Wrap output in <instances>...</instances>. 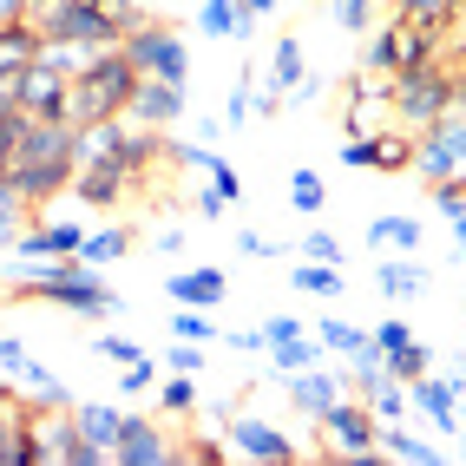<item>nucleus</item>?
Returning a JSON list of instances; mask_svg holds the SVG:
<instances>
[{
	"label": "nucleus",
	"mask_w": 466,
	"mask_h": 466,
	"mask_svg": "<svg viewBox=\"0 0 466 466\" xmlns=\"http://www.w3.org/2000/svg\"><path fill=\"white\" fill-rule=\"evenodd\" d=\"M73 171H79V126L73 118H26L20 151L7 165V184L26 204H53L59 191H73Z\"/></svg>",
	"instance_id": "nucleus-1"
},
{
	"label": "nucleus",
	"mask_w": 466,
	"mask_h": 466,
	"mask_svg": "<svg viewBox=\"0 0 466 466\" xmlns=\"http://www.w3.org/2000/svg\"><path fill=\"white\" fill-rule=\"evenodd\" d=\"M132 86H138V66L126 59V46H106L92 53L86 66L73 73V92H66V118L73 126H92V118H118L132 106Z\"/></svg>",
	"instance_id": "nucleus-2"
},
{
	"label": "nucleus",
	"mask_w": 466,
	"mask_h": 466,
	"mask_svg": "<svg viewBox=\"0 0 466 466\" xmlns=\"http://www.w3.org/2000/svg\"><path fill=\"white\" fill-rule=\"evenodd\" d=\"M26 26H34L40 40H79V46H118V40H126L118 14L92 7V0H34Z\"/></svg>",
	"instance_id": "nucleus-3"
},
{
	"label": "nucleus",
	"mask_w": 466,
	"mask_h": 466,
	"mask_svg": "<svg viewBox=\"0 0 466 466\" xmlns=\"http://www.w3.org/2000/svg\"><path fill=\"white\" fill-rule=\"evenodd\" d=\"M126 59L138 66V79H171V86H184L191 79V46H184V34L177 26H165V20H138V26H126Z\"/></svg>",
	"instance_id": "nucleus-4"
},
{
	"label": "nucleus",
	"mask_w": 466,
	"mask_h": 466,
	"mask_svg": "<svg viewBox=\"0 0 466 466\" xmlns=\"http://www.w3.org/2000/svg\"><path fill=\"white\" fill-rule=\"evenodd\" d=\"M427 184H447V177H466V112H441L433 126H420L414 138V165Z\"/></svg>",
	"instance_id": "nucleus-5"
},
{
	"label": "nucleus",
	"mask_w": 466,
	"mask_h": 466,
	"mask_svg": "<svg viewBox=\"0 0 466 466\" xmlns=\"http://www.w3.org/2000/svg\"><path fill=\"white\" fill-rule=\"evenodd\" d=\"M388 106H394V118H400L408 132L433 126V118L447 112V73H441V66H400V73L388 79Z\"/></svg>",
	"instance_id": "nucleus-6"
},
{
	"label": "nucleus",
	"mask_w": 466,
	"mask_h": 466,
	"mask_svg": "<svg viewBox=\"0 0 466 466\" xmlns=\"http://www.w3.org/2000/svg\"><path fill=\"white\" fill-rule=\"evenodd\" d=\"M14 296H34V302H53V309H73V316H118V289L99 283V269L40 276V283H20Z\"/></svg>",
	"instance_id": "nucleus-7"
},
{
	"label": "nucleus",
	"mask_w": 466,
	"mask_h": 466,
	"mask_svg": "<svg viewBox=\"0 0 466 466\" xmlns=\"http://www.w3.org/2000/svg\"><path fill=\"white\" fill-rule=\"evenodd\" d=\"M322 433L335 441L329 460H349V466H375V460H381V447H375L381 420L368 414V400H335V408L322 414Z\"/></svg>",
	"instance_id": "nucleus-8"
},
{
	"label": "nucleus",
	"mask_w": 466,
	"mask_h": 466,
	"mask_svg": "<svg viewBox=\"0 0 466 466\" xmlns=\"http://www.w3.org/2000/svg\"><path fill=\"white\" fill-rule=\"evenodd\" d=\"M177 460H184V447L171 441L158 420L126 414V427H118V447H112V466H177Z\"/></svg>",
	"instance_id": "nucleus-9"
},
{
	"label": "nucleus",
	"mask_w": 466,
	"mask_h": 466,
	"mask_svg": "<svg viewBox=\"0 0 466 466\" xmlns=\"http://www.w3.org/2000/svg\"><path fill=\"white\" fill-rule=\"evenodd\" d=\"M224 433H230V447H237L243 460H263V466H289V460H302V447L289 441V433L269 427V420H257V414H237Z\"/></svg>",
	"instance_id": "nucleus-10"
},
{
	"label": "nucleus",
	"mask_w": 466,
	"mask_h": 466,
	"mask_svg": "<svg viewBox=\"0 0 466 466\" xmlns=\"http://www.w3.org/2000/svg\"><path fill=\"white\" fill-rule=\"evenodd\" d=\"M126 118H132V126H145V132H171L177 118H184V86H171V79H138Z\"/></svg>",
	"instance_id": "nucleus-11"
},
{
	"label": "nucleus",
	"mask_w": 466,
	"mask_h": 466,
	"mask_svg": "<svg viewBox=\"0 0 466 466\" xmlns=\"http://www.w3.org/2000/svg\"><path fill=\"white\" fill-rule=\"evenodd\" d=\"M34 433H40V453H46V460H59V466H106L99 453H92V447L79 441L73 408H53L46 420H34Z\"/></svg>",
	"instance_id": "nucleus-12"
},
{
	"label": "nucleus",
	"mask_w": 466,
	"mask_h": 466,
	"mask_svg": "<svg viewBox=\"0 0 466 466\" xmlns=\"http://www.w3.org/2000/svg\"><path fill=\"white\" fill-rule=\"evenodd\" d=\"M132 184H138V177H132L126 165L106 158V165H79V171H73V198H79L86 210H118Z\"/></svg>",
	"instance_id": "nucleus-13"
},
{
	"label": "nucleus",
	"mask_w": 466,
	"mask_h": 466,
	"mask_svg": "<svg viewBox=\"0 0 466 466\" xmlns=\"http://www.w3.org/2000/svg\"><path fill=\"white\" fill-rule=\"evenodd\" d=\"M66 92H73V79L34 59V66L20 73V112L26 118H66Z\"/></svg>",
	"instance_id": "nucleus-14"
},
{
	"label": "nucleus",
	"mask_w": 466,
	"mask_h": 466,
	"mask_svg": "<svg viewBox=\"0 0 466 466\" xmlns=\"http://www.w3.org/2000/svg\"><path fill=\"white\" fill-rule=\"evenodd\" d=\"M460 381H447V375H414L408 381V400H414V414H427L441 433H460Z\"/></svg>",
	"instance_id": "nucleus-15"
},
{
	"label": "nucleus",
	"mask_w": 466,
	"mask_h": 466,
	"mask_svg": "<svg viewBox=\"0 0 466 466\" xmlns=\"http://www.w3.org/2000/svg\"><path fill=\"white\" fill-rule=\"evenodd\" d=\"M224 289H230V276L217 269V263L171 269V276H165V296H171L177 309H217V302H224Z\"/></svg>",
	"instance_id": "nucleus-16"
},
{
	"label": "nucleus",
	"mask_w": 466,
	"mask_h": 466,
	"mask_svg": "<svg viewBox=\"0 0 466 466\" xmlns=\"http://www.w3.org/2000/svg\"><path fill=\"white\" fill-rule=\"evenodd\" d=\"M73 420H79V441L112 466V447H118V427H126V414H118L112 400H73Z\"/></svg>",
	"instance_id": "nucleus-17"
},
{
	"label": "nucleus",
	"mask_w": 466,
	"mask_h": 466,
	"mask_svg": "<svg viewBox=\"0 0 466 466\" xmlns=\"http://www.w3.org/2000/svg\"><path fill=\"white\" fill-rule=\"evenodd\" d=\"M289 400H296V414L322 420L335 400H341V375H329L322 361H316V368H296V375H289Z\"/></svg>",
	"instance_id": "nucleus-18"
},
{
	"label": "nucleus",
	"mask_w": 466,
	"mask_h": 466,
	"mask_svg": "<svg viewBox=\"0 0 466 466\" xmlns=\"http://www.w3.org/2000/svg\"><path fill=\"white\" fill-rule=\"evenodd\" d=\"M368 250H381V257H420V217H368Z\"/></svg>",
	"instance_id": "nucleus-19"
},
{
	"label": "nucleus",
	"mask_w": 466,
	"mask_h": 466,
	"mask_svg": "<svg viewBox=\"0 0 466 466\" xmlns=\"http://www.w3.org/2000/svg\"><path fill=\"white\" fill-rule=\"evenodd\" d=\"M375 283H381L388 302H414V296L427 289V263H420V257H381V263H375Z\"/></svg>",
	"instance_id": "nucleus-20"
},
{
	"label": "nucleus",
	"mask_w": 466,
	"mask_h": 466,
	"mask_svg": "<svg viewBox=\"0 0 466 466\" xmlns=\"http://www.w3.org/2000/svg\"><path fill=\"white\" fill-rule=\"evenodd\" d=\"M375 447H381V460H408V466H441V447H427V441H414L400 420H381V433H375Z\"/></svg>",
	"instance_id": "nucleus-21"
},
{
	"label": "nucleus",
	"mask_w": 466,
	"mask_h": 466,
	"mask_svg": "<svg viewBox=\"0 0 466 466\" xmlns=\"http://www.w3.org/2000/svg\"><path fill=\"white\" fill-rule=\"evenodd\" d=\"M250 26L257 20H243L237 0H204L198 7V34H210V40H250Z\"/></svg>",
	"instance_id": "nucleus-22"
},
{
	"label": "nucleus",
	"mask_w": 466,
	"mask_h": 466,
	"mask_svg": "<svg viewBox=\"0 0 466 466\" xmlns=\"http://www.w3.org/2000/svg\"><path fill=\"white\" fill-rule=\"evenodd\" d=\"M302 73H309L302 40H296V34H283V40L269 46V79H263V92H289V86H302Z\"/></svg>",
	"instance_id": "nucleus-23"
},
{
	"label": "nucleus",
	"mask_w": 466,
	"mask_h": 466,
	"mask_svg": "<svg viewBox=\"0 0 466 466\" xmlns=\"http://www.w3.org/2000/svg\"><path fill=\"white\" fill-rule=\"evenodd\" d=\"M276 368H283V375H296V368H316L329 349H322V335L316 329H302V335H283V341H269V349H263Z\"/></svg>",
	"instance_id": "nucleus-24"
},
{
	"label": "nucleus",
	"mask_w": 466,
	"mask_h": 466,
	"mask_svg": "<svg viewBox=\"0 0 466 466\" xmlns=\"http://www.w3.org/2000/svg\"><path fill=\"white\" fill-rule=\"evenodd\" d=\"M394 26H400V66H433V53H441V26H433V20H394Z\"/></svg>",
	"instance_id": "nucleus-25"
},
{
	"label": "nucleus",
	"mask_w": 466,
	"mask_h": 466,
	"mask_svg": "<svg viewBox=\"0 0 466 466\" xmlns=\"http://www.w3.org/2000/svg\"><path fill=\"white\" fill-rule=\"evenodd\" d=\"M132 250V230L126 224H106V230H86V243H79V263L86 269H106V263H118Z\"/></svg>",
	"instance_id": "nucleus-26"
},
{
	"label": "nucleus",
	"mask_w": 466,
	"mask_h": 466,
	"mask_svg": "<svg viewBox=\"0 0 466 466\" xmlns=\"http://www.w3.org/2000/svg\"><path fill=\"white\" fill-rule=\"evenodd\" d=\"M368 165L375 171H408L414 165V132H368Z\"/></svg>",
	"instance_id": "nucleus-27"
},
{
	"label": "nucleus",
	"mask_w": 466,
	"mask_h": 466,
	"mask_svg": "<svg viewBox=\"0 0 466 466\" xmlns=\"http://www.w3.org/2000/svg\"><path fill=\"white\" fill-rule=\"evenodd\" d=\"M34 53H40V34H34V26H0V73H26V66H34Z\"/></svg>",
	"instance_id": "nucleus-28"
},
{
	"label": "nucleus",
	"mask_w": 466,
	"mask_h": 466,
	"mask_svg": "<svg viewBox=\"0 0 466 466\" xmlns=\"http://www.w3.org/2000/svg\"><path fill=\"white\" fill-rule=\"evenodd\" d=\"M289 289H302V296H341V263H309V257H296Z\"/></svg>",
	"instance_id": "nucleus-29"
},
{
	"label": "nucleus",
	"mask_w": 466,
	"mask_h": 466,
	"mask_svg": "<svg viewBox=\"0 0 466 466\" xmlns=\"http://www.w3.org/2000/svg\"><path fill=\"white\" fill-rule=\"evenodd\" d=\"M368 414H375V420H408V414H414V400H408V381H400V375L375 381V388H368Z\"/></svg>",
	"instance_id": "nucleus-30"
},
{
	"label": "nucleus",
	"mask_w": 466,
	"mask_h": 466,
	"mask_svg": "<svg viewBox=\"0 0 466 466\" xmlns=\"http://www.w3.org/2000/svg\"><path fill=\"white\" fill-rule=\"evenodd\" d=\"M26 217H34V204H26L7 184V171H0V250H14V237L26 230Z\"/></svg>",
	"instance_id": "nucleus-31"
},
{
	"label": "nucleus",
	"mask_w": 466,
	"mask_h": 466,
	"mask_svg": "<svg viewBox=\"0 0 466 466\" xmlns=\"http://www.w3.org/2000/svg\"><path fill=\"white\" fill-rule=\"evenodd\" d=\"M92 53H106V46H79V40H40V53H34V59H40V66H53V73H66V79H73V73L86 66Z\"/></svg>",
	"instance_id": "nucleus-32"
},
{
	"label": "nucleus",
	"mask_w": 466,
	"mask_h": 466,
	"mask_svg": "<svg viewBox=\"0 0 466 466\" xmlns=\"http://www.w3.org/2000/svg\"><path fill=\"white\" fill-rule=\"evenodd\" d=\"M322 198H329V184H322V171H316V165H302V171L289 177V204H296L302 217H316V210H322Z\"/></svg>",
	"instance_id": "nucleus-33"
},
{
	"label": "nucleus",
	"mask_w": 466,
	"mask_h": 466,
	"mask_svg": "<svg viewBox=\"0 0 466 466\" xmlns=\"http://www.w3.org/2000/svg\"><path fill=\"white\" fill-rule=\"evenodd\" d=\"M316 335H322V349H335V355H355V349H368V329L341 322V316H322V322H316Z\"/></svg>",
	"instance_id": "nucleus-34"
},
{
	"label": "nucleus",
	"mask_w": 466,
	"mask_h": 466,
	"mask_svg": "<svg viewBox=\"0 0 466 466\" xmlns=\"http://www.w3.org/2000/svg\"><path fill=\"white\" fill-rule=\"evenodd\" d=\"M171 335H184V341H224L217 322H210V309H177V302H171Z\"/></svg>",
	"instance_id": "nucleus-35"
},
{
	"label": "nucleus",
	"mask_w": 466,
	"mask_h": 466,
	"mask_svg": "<svg viewBox=\"0 0 466 466\" xmlns=\"http://www.w3.org/2000/svg\"><path fill=\"white\" fill-rule=\"evenodd\" d=\"M20 132H26V112H20V99H7V106H0V171L14 165V151H20Z\"/></svg>",
	"instance_id": "nucleus-36"
},
{
	"label": "nucleus",
	"mask_w": 466,
	"mask_h": 466,
	"mask_svg": "<svg viewBox=\"0 0 466 466\" xmlns=\"http://www.w3.org/2000/svg\"><path fill=\"white\" fill-rule=\"evenodd\" d=\"M381 106H388V86H355V92H349V132H361Z\"/></svg>",
	"instance_id": "nucleus-37"
},
{
	"label": "nucleus",
	"mask_w": 466,
	"mask_h": 466,
	"mask_svg": "<svg viewBox=\"0 0 466 466\" xmlns=\"http://www.w3.org/2000/svg\"><path fill=\"white\" fill-rule=\"evenodd\" d=\"M20 420H26V414H20V400L7 394V381H0V466L14 460V441H20Z\"/></svg>",
	"instance_id": "nucleus-38"
},
{
	"label": "nucleus",
	"mask_w": 466,
	"mask_h": 466,
	"mask_svg": "<svg viewBox=\"0 0 466 466\" xmlns=\"http://www.w3.org/2000/svg\"><path fill=\"white\" fill-rule=\"evenodd\" d=\"M158 151L171 165H184V171H210V158H217L210 145H184V138H165V132H158Z\"/></svg>",
	"instance_id": "nucleus-39"
},
{
	"label": "nucleus",
	"mask_w": 466,
	"mask_h": 466,
	"mask_svg": "<svg viewBox=\"0 0 466 466\" xmlns=\"http://www.w3.org/2000/svg\"><path fill=\"white\" fill-rule=\"evenodd\" d=\"M433 368V355H427V341H408V349H394L388 355V375H400V381H414V375H427Z\"/></svg>",
	"instance_id": "nucleus-40"
},
{
	"label": "nucleus",
	"mask_w": 466,
	"mask_h": 466,
	"mask_svg": "<svg viewBox=\"0 0 466 466\" xmlns=\"http://www.w3.org/2000/svg\"><path fill=\"white\" fill-rule=\"evenodd\" d=\"M368 66H375V73H394L400 66V26H381V34L368 40Z\"/></svg>",
	"instance_id": "nucleus-41"
},
{
	"label": "nucleus",
	"mask_w": 466,
	"mask_h": 466,
	"mask_svg": "<svg viewBox=\"0 0 466 466\" xmlns=\"http://www.w3.org/2000/svg\"><path fill=\"white\" fill-rule=\"evenodd\" d=\"M165 368H171V375H198V368H204V341H171V349H165Z\"/></svg>",
	"instance_id": "nucleus-42"
},
{
	"label": "nucleus",
	"mask_w": 466,
	"mask_h": 466,
	"mask_svg": "<svg viewBox=\"0 0 466 466\" xmlns=\"http://www.w3.org/2000/svg\"><path fill=\"white\" fill-rule=\"evenodd\" d=\"M151 381H158V361H151V355H138V361L118 368V394H145Z\"/></svg>",
	"instance_id": "nucleus-43"
},
{
	"label": "nucleus",
	"mask_w": 466,
	"mask_h": 466,
	"mask_svg": "<svg viewBox=\"0 0 466 466\" xmlns=\"http://www.w3.org/2000/svg\"><path fill=\"white\" fill-rule=\"evenodd\" d=\"M158 408H165V414H191V408H198L191 375H171V381H165V394H158Z\"/></svg>",
	"instance_id": "nucleus-44"
},
{
	"label": "nucleus",
	"mask_w": 466,
	"mask_h": 466,
	"mask_svg": "<svg viewBox=\"0 0 466 466\" xmlns=\"http://www.w3.org/2000/svg\"><path fill=\"white\" fill-rule=\"evenodd\" d=\"M368 341H375L381 355H394V349H408V341H414V329L400 322V316H388V322H375V329H368Z\"/></svg>",
	"instance_id": "nucleus-45"
},
{
	"label": "nucleus",
	"mask_w": 466,
	"mask_h": 466,
	"mask_svg": "<svg viewBox=\"0 0 466 466\" xmlns=\"http://www.w3.org/2000/svg\"><path fill=\"white\" fill-rule=\"evenodd\" d=\"M92 355H99V361H118V368H126V361H138L145 349H138L132 335H99V341H92Z\"/></svg>",
	"instance_id": "nucleus-46"
},
{
	"label": "nucleus",
	"mask_w": 466,
	"mask_h": 466,
	"mask_svg": "<svg viewBox=\"0 0 466 466\" xmlns=\"http://www.w3.org/2000/svg\"><path fill=\"white\" fill-rule=\"evenodd\" d=\"M296 257H309V263H341V243H335L329 230H309V237L296 243Z\"/></svg>",
	"instance_id": "nucleus-47"
},
{
	"label": "nucleus",
	"mask_w": 466,
	"mask_h": 466,
	"mask_svg": "<svg viewBox=\"0 0 466 466\" xmlns=\"http://www.w3.org/2000/svg\"><path fill=\"white\" fill-rule=\"evenodd\" d=\"M26 361H34V355H26V341L0 335V381H20V375H26Z\"/></svg>",
	"instance_id": "nucleus-48"
},
{
	"label": "nucleus",
	"mask_w": 466,
	"mask_h": 466,
	"mask_svg": "<svg viewBox=\"0 0 466 466\" xmlns=\"http://www.w3.org/2000/svg\"><path fill=\"white\" fill-rule=\"evenodd\" d=\"M394 7H400V20H433V26L453 20V0H394Z\"/></svg>",
	"instance_id": "nucleus-49"
},
{
	"label": "nucleus",
	"mask_w": 466,
	"mask_h": 466,
	"mask_svg": "<svg viewBox=\"0 0 466 466\" xmlns=\"http://www.w3.org/2000/svg\"><path fill=\"white\" fill-rule=\"evenodd\" d=\"M433 210H441V217H460V210H466V177L433 184Z\"/></svg>",
	"instance_id": "nucleus-50"
},
{
	"label": "nucleus",
	"mask_w": 466,
	"mask_h": 466,
	"mask_svg": "<svg viewBox=\"0 0 466 466\" xmlns=\"http://www.w3.org/2000/svg\"><path fill=\"white\" fill-rule=\"evenodd\" d=\"M210 191H224V198H230V204H237V198H243V184H237V165H230V158H224V151H217V158H210Z\"/></svg>",
	"instance_id": "nucleus-51"
},
{
	"label": "nucleus",
	"mask_w": 466,
	"mask_h": 466,
	"mask_svg": "<svg viewBox=\"0 0 466 466\" xmlns=\"http://www.w3.org/2000/svg\"><path fill=\"white\" fill-rule=\"evenodd\" d=\"M250 99H257V92H250V73H243V79L230 86V112H224V126H243V118H250Z\"/></svg>",
	"instance_id": "nucleus-52"
},
{
	"label": "nucleus",
	"mask_w": 466,
	"mask_h": 466,
	"mask_svg": "<svg viewBox=\"0 0 466 466\" xmlns=\"http://www.w3.org/2000/svg\"><path fill=\"white\" fill-rule=\"evenodd\" d=\"M341 165H349V171H375V165H368V132H349V138H341Z\"/></svg>",
	"instance_id": "nucleus-53"
},
{
	"label": "nucleus",
	"mask_w": 466,
	"mask_h": 466,
	"mask_svg": "<svg viewBox=\"0 0 466 466\" xmlns=\"http://www.w3.org/2000/svg\"><path fill=\"white\" fill-rule=\"evenodd\" d=\"M368 7H375V0H335V14H341V34H361V26H368Z\"/></svg>",
	"instance_id": "nucleus-54"
},
{
	"label": "nucleus",
	"mask_w": 466,
	"mask_h": 466,
	"mask_svg": "<svg viewBox=\"0 0 466 466\" xmlns=\"http://www.w3.org/2000/svg\"><path fill=\"white\" fill-rule=\"evenodd\" d=\"M237 250H243V257H263V263H269V257H283V250H276V243H269L263 230H243V237H237Z\"/></svg>",
	"instance_id": "nucleus-55"
},
{
	"label": "nucleus",
	"mask_w": 466,
	"mask_h": 466,
	"mask_svg": "<svg viewBox=\"0 0 466 466\" xmlns=\"http://www.w3.org/2000/svg\"><path fill=\"white\" fill-rule=\"evenodd\" d=\"M283 335H302V322L296 316H263V349H269V341H283Z\"/></svg>",
	"instance_id": "nucleus-56"
},
{
	"label": "nucleus",
	"mask_w": 466,
	"mask_h": 466,
	"mask_svg": "<svg viewBox=\"0 0 466 466\" xmlns=\"http://www.w3.org/2000/svg\"><path fill=\"white\" fill-rule=\"evenodd\" d=\"M224 341H230V349H237V355H257V349H263V329H230Z\"/></svg>",
	"instance_id": "nucleus-57"
},
{
	"label": "nucleus",
	"mask_w": 466,
	"mask_h": 466,
	"mask_svg": "<svg viewBox=\"0 0 466 466\" xmlns=\"http://www.w3.org/2000/svg\"><path fill=\"white\" fill-rule=\"evenodd\" d=\"M224 210H230V198H224V191H198V217H210V224H217Z\"/></svg>",
	"instance_id": "nucleus-58"
},
{
	"label": "nucleus",
	"mask_w": 466,
	"mask_h": 466,
	"mask_svg": "<svg viewBox=\"0 0 466 466\" xmlns=\"http://www.w3.org/2000/svg\"><path fill=\"white\" fill-rule=\"evenodd\" d=\"M26 14H34V0H0V26H20Z\"/></svg>",
	"instance_id": "nucleus-59"
},
{
	"label": "nucleus",
	"mask_w": 466,
	"mask_h": 466,
	"mask_svg": "<svg viewBox=\"0 0 466 466\" xmlns=\"http://www.w3.org/2000/svg\"><path fill=\"white\" fill-rule=\"evenodd\" d=\"M184 243H191V237H184L177 224H171V230H158V250H165V257H184Z\"/></svg>",
	"instance_id": "nucleus-60"
},
{
	"label": "nucleus",
	"mask_w": 466,
	"mask_h": 466,
	"mask_svg": "<svg viewBox=\"0 0 466 466\" xmlns=\"http://www.w3.org/2000/svg\"><path fill=\"white\" fill-rule=\"evenodd\" d=\"M447 224H453V250L466 257V210H460V217H447Z\"/></svg>",
	"instance_id": "nucleus-61"
},
{
	"label": "nucleus",
	"mask_w": 466,
	"mask_h": 466,
	"mask_svg": "<svg viewBox=\"0 0 466 466\" xmlns=\"http://www.w3.org/2000/svg\"><path fill=\"white\" fill-rule=\"evenodd\" d=\"M460 441H466V414H460Z\"/></svg>",
	"instance_id": "nucleus-62"
}]
</instances>
